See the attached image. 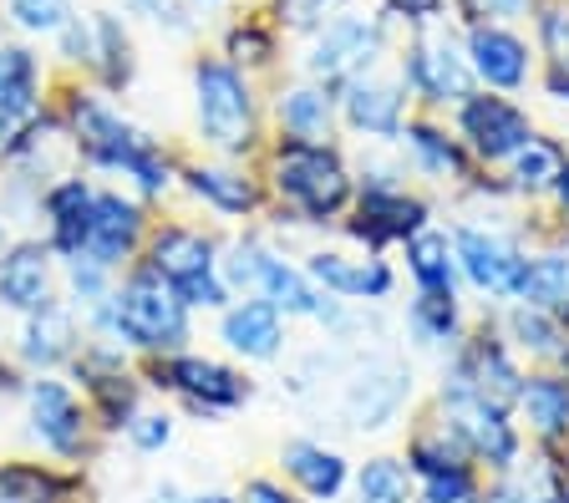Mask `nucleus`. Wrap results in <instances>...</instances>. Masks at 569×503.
Masks as SVG:
<instances>
[{"mask_svg": "<svg viewBox=\"0 0 569 503\" xmlns=\"http://www.w3.org/2000/svg\"><path fill=\"white\" fill-rule=\"evenodd\" d=\"M270 189L284 214L300 224H331L356 204V168L336 143H280L270 148Z\"/></svg>", "mask_w": 569, "mask_h": 503, "instance_id": "1", "label": "nucleus"}, {"mask_svg": "<svg viewBox=\"0 0 569 503\" xmlns=\"http://www.w3.org/2000/svg\"><path fill=\"white\" fill-rule=\"evenodd\" d=\"M71 138L77 153L92 158L97 168H112L122 179H132L142 193H168L173 189V168L158 153L128 118H122L107 97L97 92H71Z\"/></svg>", "mask_w": 569, "mask_h": 503, "instance_id": "2", "label": "nucleus"}, {"mask_svg": "<svg viewBox=\"0 0 569 503\" xmlns=\"http://www.w3.org/2000/svg\"><path fill=\"white\" fill-rule=\"evenodd\" d=\"M97 331L138 351H178L189 341V305L158 270H132L102 305H92Z\"/></svg>", "mask_w": 569, "mask_h": 503, "instance_id": "3", "label": "nucleus"}, {"mask_svg": "<svg viewBox=\"0 0 569 503\" xmlns=\"http://www.w3.org/2000/svg\"><path fill=\"white\" fill-rule=\"evenodd\" d=\"M193 112H199V132L213 153H254V143H260V97H254L249 72H239L234 61H193Z\"/></svg>", "mask_w": 569, "mask_h": 503, "instance_id": "4", "label": "nucleus"}, {"mask_svg": "<svg viewBox=\"0 0 569 503\" xmlns=\"http://www.w3.org/2000/svg\"><path fill=\"white\" fill-rule=\"evenodd\" d=\"M397 67L407 77V92H412L417 112H452L473 87V72H468V57H462V26L452 16L442 21L412 26L407 41L397 47Z\"/></svg>", "mask_w": 569, "mask_h": 503, "instance_id": "5", "label": "nucleus"}, {"mask_svg": "<svg viewBox=\"0 0 569 503\" xmlns=\"http://www.w3.org/2000/svg\"><path fill=\"white\" fill-rule=\"evenodd\" d=\"M391 26L397 21L387 11H351L346 6L341 16H331V21L320 26L316 37H306V47H300V77L341 92L351 77L397 57L391 51Z\"/></svg>", "mask_w": 569, "mask_h": 503, "instance_id": "6", "label": "nucleus"}, {"mask_svg": "<svg viewBox=\"0 0 569 503\" xmlns=\"http://www.w3.org/2000/svg\"><path fill=\"white\" fill-rule=\"evenodd\" d=\"M219 275H224L229 290H249V295L270 300L284 321H290V315H300V321H320L326 305H331V295L306 275V264H290L274 244H264L260 234L229 244V254L219 260Z\"/></svg>", "mask_w": 569, "mask_h": 503, "instance_id": "7", "label": "nucleus"}, {"mask_svg": "<svg viewBox=\"0 0 569 503\" xmlns=\"http://www.w3.org/2000/svg\"><path fill=\"white\" fill-rule=\"evenodd\" d=\"M432 418L448 422L458 432V443L473 453V463L488 467V473H503V467H513L523 457V427L513 418V408H498V402L468 392V386L442 382Z\"/></svg>", "mask_w": 569, "mask_h": 503, "instance_id": "8", "label": "nucleus"}, {"mask_svg": "<svg viewBox=\"0 0 569 503\" xmlns=\"http://www.w3.org/2000/svg\"><path fill=\"white\" fill-rule=\"evenodd\" d=\"M336 108H341V128L367 138L371 148H397L407 118L417 112L412 92H407V77L397 67V57H387L381 67L351 77V82L336 92Z\"/></svg>", "mask_w": 569, "mask_h": 503, "instance_id": "9", "label": "nucleus"}, {"mask_svg": "<svg viewBox=\"0 0 569 503\" xmlns=\"http://www.w3.org/2000/svg\"><path fill=\"white\" fill-rule=\"evenodd\" d=\"M448 128L458 132V143L468 148L478 168H503L533 132V112L523 108L519 97H503V92H468L458 108L448 112Z\"/></svg>", "mask_w": 569, "mask_h": 503, "instance_id": "10", "label": "nucleus"}, {"mask_svg": "<svg viewBox=\"0 0 569 503\" xmlns=\"http://www.w3.org/2000/svg\"><path fill=\"white\" fill-rule=\"evenodd\" d=\"M452 260H458V280L473 295L509 305L519 295L523 264H529V244L519 234L498 224H452Z\"/></svg>", "mask_w": 569, "mask_h": 503, "instance_id": "11", "label": "nucleus"}, {"mask_svg": "<svg viewBox=\"0 0 569 503\" xmlns=\"http://www.w3.org/2000/svg\"><path fill=\"white\" fill-rule=\"evenodd\" d=\"M407 402H412V366L391 351H377L341 376L336 412L351 432H387L407 412Z\"/></svg>", "mask_w": 569, "mask_h": 503, "instance_id": "12", "label": "nucleus"}, {"mask_svg": "<svg viewBox=\"0 0 569 503\" xmlns=\"http://www.w3.org/2000/svg\"><path fill=\"white\" fill-rule=\"evenodd\" d=\"M148 270L168 280L178 290L183 305H203V311H224L229 285L219 275V250L213 240H203L199 229H158L148 244Z\"/></svg>", "mask_w": 569, "mask_h": 503, "instance_id": "13", "label": "nucleus"}, {"mask_svg": "<svg viewBox=\"0 0 569 503\" xmlns=\"http://www.w3.org/2000/svg\"><path fill=\"white\" fill-rule=\"evenodd\" d=\"M462 57H468L473 87L483 92L519 97L539 82V51L519 26H462Z\"/></svg>", "mask_w": 569, "mask_h": 503, "instance_id": "14", "label": "nucleus"}, {"mask_svg": "<svg viewBox=\"0 0 569 503\" xmlns=\"http://www.w3.org/2000/svg\"><path fill=\"white\" fill-rule=\"evenodd\" d=\"M397 153H402L407 173L422 183H438V189H468L473 183V158H468V148L458 143V132L448 128L442 118H432V112H412L402 128V138H397Z\"/></svg>", "mask_w": 569, "mask_h": 503, "instance_id": "15", "label": "nucleus"}, {"mask_svg": "<svg viewBox=\"0 0 569 503\" xmlns=\"http://www.w3.org/2000/svg\"><path fill=\"white\" fill-rule=\"evenodd\" d=\"M306 275L316 280L326 295L346 300V305H381L397 290V270L381 254H346V250H316L306 254Z\"/></svg>", "mask_w": 569, "mask_h": 503, "instance_id": "16", "label": "nucleus"}, {"mask_svg": "<svg viewBox=\"0 0 569 503\" xmlns=\"http://www.w3.org/2000/svg\"><path fill=\"white\" fill-rule=\"evenodd\" d=\"M498 335L513 346V356L529 361L533 372H569V321L559 311H539V305H523L509 300L503 311L493 315Z\"/></svg>", "mask_w": 569, "mask_h": 503, "instance_id": "17", "label": "nucleus"}, {"mask_svg": "<svg viewBox=\"0 0 569 503\" xmlns=\"http://www.w3.org/2000/svg\"><path fill=\"white\" fill-rule=\"evenodd\" d=\"M26 422H31V437L47 453L57 457H77L87 447V412L82 402L71 396V386L51 382V376H36L26 386Z\"/></svg>", "mask_w": 569, "mask_h": 503, "instance_id": "18", "label": "nucleus"}, {"mask_svg": "<svg viewBox=\"0 0 569 503\" xmlns=\"http://www.w3.org/2000/svg\"><path fill=\"white\" fill-rule=\"evenodd\" d=\"M513 418H519L523 437H533V447L565 453L569 447V372H545L539 366V372L523 376Z\"/></svg>", "mask_w": 569, "mask_h": 503, "instance_id": "19", "label": "nucleus"}, {"mask_svg": "<svg viewBox=\"0 0 569 503\" xmlns=\"http://www.w3.org/2000/svg\"><path fill=\"white\" fill-rule=\"evenodd\" d=\"M274 122H280V138H290V143H336L341 108H336L331 87L296 77L274 92Z\"/></svg>", "mask_w": 569, "mask_h": 503, "instance_id": "20", "label": "nucleus"}, {"mask_svg": "<svg viewBox=\"0 0 569 503\" xmlns=\"http://www.w3.org/2000/svg\"><path fill=\"white\" fill-rule=\"evenodd\" d=\"M488 503H569V467L565 453H545L533 447L513 467L493 473V483L483 489Z\"/></svg>", "mask_w": 569, "mask_h": 503, "instance_id": "21", "label": "nucleus"}, {"mask_svg": "<svg viewBox=\"0 0 569 503\" xmlns=\"http://www.w3.org/2000/svg\"><path fill=\"white\" fill-rule=\"evenodd\" d=\"M41 108V61L0 41V148H11Z\"/></svg>", "mask_w": 569, "mask_h": 503, "instance_id": "22", "label": "nucleus"}, {"mask_svg": "<svg viewBox=\"0 0 569 503\" xmlns=\"http://www.w3.org/2000/svg\"><path fill=\"white\" fill-rule=\"evenodd\" d=\"M158 376H163L173 392L189 396L199 412H229V408H239V402H249L244 376L219 366V361H203V356H173L158 366Z\"/></svg>", "mask_w": 569, "mask_h": 503, "instance_id": "23", "label": "nucleus"}, {"mask_svg": "<svg viewBox=\"0 0 569 503\" xmlns=\"http://www.w3.org/2000/svg\"><path fill=\"white\" fill-rule=\"evenodd\" d=\"M138 240H142V209L132 204V199H122V193H112V189H97L82 260L112 270L118 260H128V254L138 250Z\"/></svg>", "mask_w": 569, "mask_h": 503, "instance_id": "24", "label": "nucleus"}, {"mask_svg": "<svg viewBox=\"0 0 569 503\" xmlns=\"http://www.w3.org/2000/svg\"><path fill=\"white\" fill-rule=\"evenodd\" d=\"M219 341L244 361H274L284 351V315L274 311L270 300L249 295L239 305H229L219 321Z\"/></svg>", "mask_w": 569, "mask_h": 503, "instance_id": "25", "label": "nucleus"}, {"mask_svg": "<svg viewBox=\"0 0 569 503\" xmlns=\"http://www.w3.org/2000/svg\"><path fill=\"white\" fill-rule=\"evenodd\" d=\"M280 463H284V473H290V483H296L310 503H336L346 493V483H351V463H346L341 447L310 443V437L284 443Z\"/></svg>", "mask_w": 569, "mask_h": 503, "instance_id": "26", "label": "nucleus"}, {"mask_svg": "<svg viewBox=\"0 0 569 503\" xmlns=\"http://www.w3.org/2000/svg\"><path fill=\"white\" fill-rule=\"evenodd\" d=\"M0 300L21 315L51 305V244L21 240L0 254Z\"/></svg>", "mask_w": 569, "mask_h": 503, "instance_id": "27", "label": "nucleus"}, {"mask_svg": "<svg viewBox=\"0 0 569 503\" xmlns=\"http://www.w3.org/2000/svg\"><path fill=\"white\" fill-rule=\"evenodd\" d=\"M92 199L97 189L87 179H61L47 189V219H51V250L67 260H82L87 229H92Z\"/></svg>", "mask_w": 569, "mask_h": 503, "instance_id": "28", "label": "nucleus"}, {"mask_svg": "<svg viewBox=\"0 0 569 503\" xmlns=\"http://www.w3.org/2000/svg\"><path fill=\"white\" fill-rule=\"evenodd\" d=\"M407 467H412V479L427 483V479H458V473H478L473 453L458 443V432L448 422L427 418L422 427L412 432V443H407Z\"/></svg>", "mask_w": 569, "mask_h": 503, "instance_id": "29", "label": "nucleus"}, {"mask_svg": "<svg viewBox=\"0 0 569 503\" xmlns=\"http://www.w3.org/2000/svg\"><path fill=\"white\" fill-rule=\"evenodd\" d=\"M193 199L213 209V214H229V219H244L260 209V183L249 179L244 168H224V163H193L183 173Z\"/></svg>", "mask_w": 569, "mask_h": 503, "instance_id": "30", "label": "nucleus"}, {"mask_svg": "<svg viewBox=\"0 0 569 503\" xmlns=\"http://www.w3.org/2000/svg\"><path fill=\"white\" fill-rule=\"evenodd\" d=\"M565 158H569V148L559 143V138L533 132L529 143H523L519 153L503 163V189H509L513 199H549V189H555Z\"/></svg>", "mask_w": 569, "mask_h": 503, "instance_id": "31", "label": "nucleus"}, {"mask_svg": "<svg viewBox=\"0 0 569 503\" xmlns=\"http://www.w3.org/2000/svg\"><path fill=\"white\" fill-rule=\"evenodd\" d=\"M407 335L427 351H452L462 335H468V311H462V300L417 290V295L407 300Z\"/></svg>", "mask_w": 569, "mask_h": 503, "instance_id": "32", "label": "nucleus"}, {"mask_svg": "<svg viewBox=\"0 0 569 503\" xmlns=\"http://www.w3.org/2000/svg\"><path fill=\"white\" fill-rule=\"evenodd\" d=\"M407 275L417 290H432V295H458V260H452V234L438 224H427L422 234L402 244Z\"/></svg>", "mask_w": 569, "mask_h": 503, "instance_id": "33", "label": "nucleus"}, {"mask_svg": "<svg viewBox=\"0 0 569 503\" xmlns=\"http://www.w3.org/2000/svg\"><path fill=\"white\" fill-rule=\"evenodd\" d=\"M71 346H77V325H71V315L61 311L57 300H51V305H41V311L26 315L21 356L31 361V366H57V361H67V356H71Z\"/></svg>", "mask_w": 569, "mask_h": 503, "instance_id": "34", "label": "nucleus"}, {"mask_svg": "<svg viewBox=\"0 0 569 503\" xmlns=\"http://www.w3.org/2000/svg\"><path fill=\"white\" fill-rule=\"evenodd\" d=\"M351 483H356V499L361 503H412V493H417V479H412V467H407V457H391V453L367 457V463L351 473Z\"/></svg>", "mask_w": 569, "mask_h": 503, "instance_id": "35", "label": "nucleus"}, {"mask_svg": "<svg viewBox=\"0 0 569 503\" xmlns=\"http://www.w3.org/2000/svg\"><path fill=\"white\" fill-rule=\"evenodd\" d=\"M533 51H539V67L569 77V0H539V11H533Z\"/></svg>", "mask_w": 569, "mask_h": 503, "instance_id": "36", "label": "nucleus"}, {"mask_svg": "<svg viewBox=\"0 0 569 503\" xmlns=\"http://www.w3.org/2000/svg\"><path fill=\"white\" fill-rule=\"evenodd\" d=\"M0 11L26 37H61L77 21V0H0Z\"/></svg>", "mask_w": 569, "mask_h": 503, "instance_id": "37", "label": "nucleus"}, {"mask_svg": "<svg viewBox=\"0 0 569 503\" xmlns=\"http://www.w3.org/2000/svg\"><path fill=\"white\" fill-rule=\"evenodd\" d=\"M351 0H270V16L280 31H290V37H316L320 26L331 21V16H341Z\"/></svg>", "mask_w": 569, "mask_h": 503, "instance_id": "38", "label": "nucleus"}, {"mask_svg": "<svg viewBox=\"0 0 569 503\" xmlns=\"http://www.w3.org/2000/svg\"><path fill=\"white\" fill-rule=\"evenodd\" d=\"M0 503H61V489L47 467L11 463L0 467Z\"/></svg>", "mask_w": 569, "mask_h": 503, "instance_id": "39", "label": "nucleus"}, {"mask_svg": "<svg viewBox=\"0 0 569 503\" xmlns=\"http://www.w3.org/2000/svg\"><path fill=\"white\" fill-rule=\"evenodd\" d=\"M452 21L458 26H523L533 21L539 11V0H452Z\"/></svg>", "mask_w": 569, "mask_h": 503, "instance_id": "40", "label": "nucleus"}, {"mask_svg": "<svg viewBox=\"0 0 569 503\" xmlns=\"http://www.w3.org/2000/svg\"><path fill=\"white\" fill-rule=\"evenodd\" d=\"M128 437L142 453H158V447L173 443V418L168 412H138V418H128Z\"/></svg>", "mask_w": 569, "mask_h": 503, "instance_id": "41", "label": "nucleus"}, {"mask_svg": "<svg viewBox=\"0 0 569 503\" xmlns=\"http://www.w3.org/2000/svg\"><path fill=\"white\" fill-rule=\"evenodd\" d=\"M274 51V41L264 37L260 26H234L229 31V57H234V67H264Z\"/></svg>", "mask_w": 569, "mask_h": 503, "instance_id": "42", "label": "nucleus"}, {"mask_svg": "<svg viewBox=\"0 0 569 503\" xmlns=\"http://www.w3.org/2000/svg\"><path fill=\"white\" fill-rule=\"evenodd\" d=\"M381 11H387L391 21H402L407 31H412V26L442 21V16L452 11V0H381Z\"/></svg>", "mask_w": 569, "mask_h": 503, "instance_id": "43", "label": "nucleus"}, {"mask_svg": "<svg viewBox=\"0 0 569 503\" xmlns=\"http://www.w3.org/2000/svg\"><path fill=\"white\" fill-rule=\"evenodd\" d=\"M132 16H148L153 26H163V31H189V11H183V0H122Z\"/></svg>", "mask_w": 569, "mask_h": 503, "instance_id": "44", "label": "nucleus"}, {"mask_svg": "<svg viewBox=\"0 0 569 503\" xmlns=\"http://www.w3.org/2000/svg\"><path fill=\"white\" fill-rule=\"evenodd\" d=\"M239 503H300V499L284 489V483H274V479H249Z\"/></svg>", "mask_w": 569, "mask_h": 503, "instance_id": "45", "label": "nucleus"}, {"mask_svg": "<svg viewBox=\"0 0 569 503\" xmlns=\"http://www.w3.org/2000/svg\"><path fill=\"white\" fill-rule=\"evenodd\" d=\"M549 204H555V214L565 219V229H569V158H565V168H559L555 189H549Z\"/></svg>", "mask_w": 569, "mask_h": 503, "instance_id": "46", "label": "nucleus"}, {"mask_svg": "<svg viewBox=\"0 0 569 503\" xmlns=\"http://www.w3.org/2000/svg\"><path fill=\"white\" fill-rule=\"evenodd\" d=\"M189 503H239V499H229V493H199V499H189Z\"/></svg>", "mask_w": 569, "mask_h": 503, "instance_id": "47", "label": "nucleus"}, {"mask_svg": "<svg viewBox=\"0 0 569 503\" xmlns=\"http://www.w3.org/2000/svg\"><path fill=\"white\" fill-rule=\"evenodd\" d=\"M203 6H209V0H203Z\"/></svg>", "mask_w": 569, "mask_h": 503, "instance_id": "48", "label": "nucleus"}]
</instances>
